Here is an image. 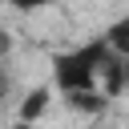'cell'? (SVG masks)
Listing matches in <instances>:
<instances>
[{
  "instance_id": "6da1fadb",
  "label": "cell",
  "mask_w": 129,
  "mask_h": 129,
  "mask_svg": "<svg viewBox=\"0 0 129 129\" xmlns=\"http://www.w3.org/2000/svg\"><path fill=\"white\" fill-rule=\"evenodd\" d=\"M113 60V44L105 40V32L97 40H85L69 52H56L52 56V85L56 93L73 97V93H93L101 89V77H105V64Z\"/></svg>"
},
{
  "instance_id": "7a4b0ae2",
  "label": "cell",
  "mask_w": 129,
  "mask_h": 129,
  "mask_svg": "<svg viewBox=\"0 0 129 129\" xmlns=\"http://www.w3.org/2000/svg\"><path fill=\"white\" fill-rule=\"evenodd\" d=\"M105 40L113 44V52H121V56H129V16H117L109 28H105Z\"/></svg>"
},
{
  "instance_id": "3957f363",
  "label": "cell",
  "mask_w": 129,
  "mask_h": 129,
  "mask_svg": "<svg viewBox=\"0 0 129 129\" xmlns=\"http://www.w3.org/2000/svg\"><path fill=\"white\" fill-rule=\"evenodd\" d=\"M56 89V85H52ZM52 89H32L28 93V101L20 105V121H36V117H44V105H48V93Z\"/></svg>"
},
{
  "instance_id": "277c9868",
  "label": "cell",
  "mask_w": 129,
  "mask_h": 129,
  "mask_svg": "<svg viewBox=\"0 0 129 129\" xmlns=\"http://www.w3.org/2000/svg\"><path fill=\"white\" fill-rule=\"evenodd\" d=\"M52 0H8V8H16V12H40V8H48Z\"/></svg>"
}]
</instances>
